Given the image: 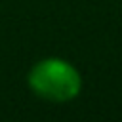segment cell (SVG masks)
I'll return each instance as SVG.
<instances>
[{
    "label": "cell",
    "mask_w": 122,
    "mask_h": 122,
    "mask_svg": "<svg viewBox=\"0 0 122 122\" xmlns=\"http://www.w3.org/2000/svg\"><path fill=\"white\" fill-rule=\"evenodd\" d=\"M30 90L48 101L74 99L82 88L78 71L59 57H48L38 61L29 72Z\"/></svg>",
    "instance_id": "1"
}]
</instances>
